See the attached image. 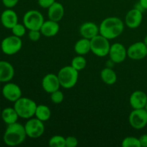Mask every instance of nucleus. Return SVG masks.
<instances>
[{"instance_id": "7ed1b4c3", "label": "nucleus", "mask_w": 147, "mask_h": 147, "mask_svg": "<svg viewBox=\"0 0 147 147\" xmlns=\"http://www.w3.org/2000/svg\"><path fill=\"white\" fill-rule=\"evenodd\" d=\"M37 106L34 100L25 97H21L14 102V108L19 117L24 119H31L34 116Z\"/></svg>"}, {"instance_id": "2f4dec72", "label": "nucleus", "mask_w": 147, "mask_h": 147, "mask_svg": "<svg viewBox=\"0 0 147 147\" xmlns=\"http://www.w3.org/2000/svg\"><path fill=\"white\" fill-rule=\"evenodd\" d=\"M55 2V0H37L39 6L44 9H48Z\"/></svg>"}, {"instance_id": "cd10ccee", "label": "nucleus", "mask_w": 147, "mask_h": 147, "mask_svg": "<svg viewBox=\"0 0 147 147\" xmlns=\"http://www.w3.org/2000/svg\"><path fill=\"white\" fill-rule=\"evenodd\" d=\"M26 30H27V28H26L25 26L24 25V24H22L17 23L16 25H14V27L11 28V32H12L14 35L19 37H22L25 34Z\"/></svg>"}, {"instance_id": "20e7f679", "label": "nucleus", "mask_w": 147, "mask_h": 147, "mask_svg": "<svg viewBox=\"0 0 147 147\" xmlns=\"http://www.w3.org/2000/svg\"><path fill=\"white\" fill-rule=\"evenodd\" d=\"M78 71L71 65L62 67L57 73L60 86L66 89L72 88L76 86L78 80Z\"/></svg>"}, {"instance_id": "5701e85b", "label": "nucleus", "mask_w": 147, "mask_h": 147, "mask_svg": "<svg viewBox=\"0 0 147 147\" xmlns=\"http://www.w3.org/2000/svg\"><path fill=\"white\" fill-rule=\"evenodd\" d=\"M100 78L107 85H113L117 80L116 73L113 69L110 67H106L100 72Z\"/></svg>"}, {"instance_id": "f257e3e1", "label": "nucleus", "mask_w": 147, "mask_h": 147, "mask_svg": "<svg viewBox=\"0 0 147 147\" xmlns=\"http://www.w3.org/2000/svg\"><path fill=\"white\" fill-rule=\"evenodd\" d=\"M124 30V24L120 18L116 17H107L99 26V34L108 40H113L122 34Z\"/></svg>"}, {"instance_id": "c9c22d12", "label": "nucleus", "mask_w": 147, "mask_h": 147, "mask_svg": "<svg viewBox=\"0 0 147 147\" xmlns=\"http://www.w3.org/2000/svg\"><path fill=\"white\" fill-rule=\"evenodd\" d=\"M144 42L145 43V45L147 46V34L146 36H145L144 39Z\"/></svg>"}, {"instance_id": "72a5a7b5", "label": "nucleus", "mask_w": 147, "mask_h": 147, "mask_svg": "<svg viewBox=\"0 0 147 147\" xmlns=\"http://www.w3.org/2000/svg\"><path fill=\"white\" fill-rule=\"evenodd\" d=\"M139 141H140L141 147H147V134L142 135L140 138H139Z\"/></svg>"}, {"instance_id": "412c9836", "label": "nucleus", "mask_w": 147, "mask_h": 147, "mask_svg": "<svg viewBox=\"0 0 147 147\" xmlns=\"http://www.w3.org/2000/svg\"><path fill=\"white\" fill-rule=\"evenodd\" d=\"M1 116L3 121L7 125L17 122L19 118V115L17 114L14 108L11 107H7L1 111Z\"/></svg>"}, {"instance_id": "f8f14e48", "label": "nucleus", "mask_w": 147, "mask_h": 147, "mask_svg": "<svg viewBox=\"0 0 147 147\" xmlns=\"http://www.w3.org/2000/svg\"><path fill=\"white\" fill-rule=\"evenodd\" d=\"M2 95L10 102H15L22 97V90L18 85L14 83H7L2 88Z\"/></svg>"}, {"instance_id": "b1692460", "label": "nucleus", "mask_w": 147, "mask_h": 147, "mask_svg": "<svg viewBox=\"0 0 147 147\" xmlns=\"http://www.w3.org/2000/svg\"><path fill=\"white\" fill-rule=\"evenodd\" d=\"M34 116L42 121H47L51 117V110L45 105H37Z\"/></svg>"}, {"instance_id": "e433bc0d", "label": "nucleus", "mask_w": 147, "mask_h": 147, "mask_svg": "<svg viewBox=\"0 0 147 147\" xmlns=\"http://www.w3.org/2000/svg\"><path fill=\"white\" fill-rule=\"evenodd\" d=\"M144 109L147 111V102H146V106H145V107H144Z\"/></svg>"}, {"instance_id": "a878e982", "label": "nucleus", "mask_w": 147, "mask_h": 147, "mask_svg": "<svg viewBox=\"0 0 147 147\" xmlns=\"http://www.w3.org/2000/svg\"><path fill=\"white\" fill-rule=\"evenodd\" d=\"M48 144L50 147H65V138L60 135H55L50 138Z\"/></svg>"}, {"instance_id": "f3484780", "label": "nucleus", "mask_w": 147, "mask_h": 147, "mask_svg": "<svg viewBox=\"0 0 147 147\" xmlns=\"http://www.w3.org/2000/svg\"><path fill=\"white\" fill-rule=\"evenodd\" d=\"M14 76V68L12 65L5 60H0V81L8 83Z\"/></svg>"}, {"instance_id": "9d476101", "label": "nucleus", "mask_w": 147, "mask_h": 147, "mask_svg": "<svg viewBox=\"0 0 147 147\" xmlns=\"http://www.w3.org/2000/svg\"><path fill=\"white\" fill-rule=\"evenodd\" d=\"M109 55L113 63H123L127 57V49L121 43L116 42L111 45Z\"/></svg>"}, {"instance_id": "a211bd4d", "label": "nucleus", "mask_w": 147, "mask_h": 147, "mask_svg": "<svg viewBox=\"0 0 147 147\" xmlns=\"http://www.w3.org/2000/svg\"><path fill=\"white\" fill-rule=\"evenodd\" d=\"M80 34L83 38L91 40L99 34V27L93 22H85L80 27Z\"/></svg>"}, {"instance_id": "6ab92c4d", "label": "nucleus", "mask_w": 147, "mask_h": 147, "mask_svg": "<svg viewBox=\"0 0 147 147\" xmlns=\"http://www.w3.org/2000/svg\"><path fill=\"white\" fill-rule=\"evenodd\" d=\"M40 30L41 34L45 37H53L58 33L60 30V25L57 22L49 20L43 22Z\"/></svg>"}, {"instance_id": "4be33fe9", "label": "nucleus", "mask_w": 147, "mask_h": 147, "mask_svg": "<svg viewBox=\"0 0 147 147\" xmlns=\"http://www.w3.org/2000/svg\"><path fill=\"white\" fill-rule=\"evenodd\" d=\"M75 52L79 55H84L90 51V40L86 38L80 39L74 46Z\"/></svg>"}, {"instance_id": "1a4fd4ad", "label": "nucleus", "mask_w": 147, "mask_h": 147, "mask_svg": "<svg viewBox=\"0 0 147 147\" xmlns=\"http://www.w3.org/2000/svg\"><path fill=\"white\" fill-rule=\"evenodd\" d=\"M129 122L134 129H143L147 125V111L144 109H134L129 115Z\"/></svg>"}, {"instance_id": "f704fd0d", "label": "nucleus", "mask_w": 147, "mask_h": 147, "mask_svg": "<svg viewBox=\"0 0 147 147\" xmlns=\"http://www.w3.org/2000/svg\"><path fill=\"white\" fill-rule=\"evenodd\" d=\"M139 2L144 9H147V0H139Z\"/></svg>"}, {"instance_id": "dca6fc26", "label": "nucleus", "mask_w": 147, "mask_h": 147, "mask_svg": "<svg viewBox=\"0 0 147 147\" xmlns=\"http://www.w3.org/2000/svg\"><path fill=\"white\" fill-rule=\"evenodd\" d=\"M1 22L5 28L11 30L14 25L18 23V17L14 10L7 9L1 14Z\"/></svg>"}, {"instance_id": "7c9ffc66", "label": "nucleus", "mask_w": 147, "mask_h": 147, "mask_svg": "<svg viewBox=\"0 0 147 147\" xmlns=\"http://www.w3.org/2000/svg\"><path fill=\"white\" fill-rule=\"evenodd\" d=\"M78 144V141L75 136H67L65 138V147H76Z\"/></svg>"}, {"instance_id": "2eb2a0df", "label": "nucleus", "mask_w": 147, "mask_h": 147, "mask_svg": "<svg viewBox=\"0 0 147 147\" xmlns=\"http://www.w3.org/2000/svg\"><path fill=\"white\" fill-rule=\"evenodd\" d=\"M147 102V95L142 90H136L131 93L129 103L134 109H144Z\"/></svg>"}, {"instance_id": "ddd939ff", "label": "nucleus", "mask_w": 147, "mask_h": 147, "mask_svg": "<svg viewBox=\"0 0 147 147\" xmlns=\"http://www.w3.org/2000/svg\"><path fill=\"white\" fill-rule=\"evenodd\" d=\"M42 86L43 90L47 93H52L55 90H59L60 83L57 75L49 73L44 76L42 80Z\"/></svg>"}, {"instance_id": "9b49d317", "label": "nucleus", "mask_w": 147, "mask_h": 147, "mask_svg": "<svg viewBox=\"0 0 147 147\" xmlns=\"http://www.w3.org/2000/svg\"><path fill=\"white\" fill-rule=\"evenodd\" d=\"M127 56L132 60H142L147 56V46L144 42L133 43L127 49Z\"/></svg>"}, {"instance_id": "4468645a", "label": "nucleus", "mask_w": 147, "mask_h": 147, "mask_svg": "<svg viewBox=\"0 0 147 147\" xmlns=\"http://www.w3.org/2000/svg\"><path fill=\"white\" fill-rule=\"evenodd\" d=\"M143 20L142 11L134 8L129 10L125 17L126 24L129 28L136 29L140 26Z\"/></svg>"}, {"instance_id": "58836bf2", "label": "nucleus", "mask_w": 147, "mask_h": 147, "mask_svg": "<svg viewBox=\"0 0 147 147\" xmlns=\"http://www.w3.org/2000/svg\"><path fill=\"white\" fill-rule=\"evenodd\" d=\"M1 82L0 81V87H1Z\"/></svg>"}, {"instance_id": "f03ea898", "label": "nucleus", "mask_w": 147, "mask_h": 147, "mask_svg": "<svg viewBox=\"0 0 147 147\" xmlns=\"http://www.w3.org/2000/svg\"><path fill=\"white\" fill-rule=\"evenodd\" d=\"M27 136L24 126L18 122H15L7 125L3 136V140L7 146H18L24 142Z\"/></svg>"}, {"instance_id": "c85d7f7f", "label": "nucleus", "mask_w": 147, "mask_h": 147, "mask_svg": "<svg viewBox=\"0 0 147 147\" xmlns=\"http://www.w3.org/2000/svg\"><path fill=\"white\" fill-rule=\"evenodd\" d=\"M51 96H50V98L51 100L53 101V103H55V104H59V103H61L63 102V99H64V95L63 93L60 90H55V91L53 92L52 93H50Z\"/></svg>"}, {"instance_id": "4c0bfd02", "label": "nucleus", "mask_w": 147, "mask_h": 147, "mask_svg": "<svg viewBox=\"0 0 147 147\" xmlns=\"http://www.w3.org/2000/svg\"><path fill=\"white\" fill-rule=\"evenodd\" d=\"M1 108H0V114H1Z\"/></svg>"}, {"instance_id": "393cba45", "label": "nucleus", "mask_w": 147, "mask_h": 147, "mask_svg": "<svg viewBox=\"0 0 147 147\" xmlns=\"http://www.w3.org/2000/svg\"><path fill=\"white\" fill-rule=\"evenodd\" d=\"M87 61L83 55H78L75 57L71 61V66L78 71L83 70L86 67Z\"/></svg>"}, {"instance_id": "bb28decb", "label": "nucleus", "mask_w": 147, "mask_h": 147, "mask_svg": "<svg viewBox=\"0 0 147 147\" xmlns=\"http://www.w3.org/2000/svg\"><path fill=\"white\" fill-rule=\"evenodd\" d=\"M121 146L123 147H141L139 139L134 136H127L122 141Z\"/></svg>"}, {"instance_id": "6e6552de", "label": "nucleus", "mask_w": 147, "mask_h": 147, "mask_svg": "<svg viewBox=\"0 0 147 147\" xmlns=\"http://www.w3.org/2000/svg\"><path fill=\"white\" fill-rule=\"evenodd\" d=\"M26 134L31 139H37L45 132V125L43 121L38 119H29L24 125Z\"/></svg>"}, {"instance_id": "39448f33", "label": "nucleus", "mask_w": 147, "mask_h": 147, "mask_svg": "<svg viewBox=\"0 0 147 147\" xmlns=\"http://www.w3.org/2000/svg\"><path fill=\"white\" fill-rule=\"evenodd\" d=\"M109 40L98 34L90 40V51L98 57H106L110 51Z\"/></svg>"}, {"instance_id": "0eeeda50", "label": "nucleus", "mask_w": 147, "mask_h": 147, "mask_svg": "<svg viewBox=\"0 0 147 147\" xmlns=\"http://www.w3.org/2000/svg\"><path fill=\"white\" fill-rule=\"evenodd\" d=\"M22 47V41L21 37L15 35H11L5 37L1 41V51L7 55H13L18 53Z\"/></svg>"}, {"instance_id": "aec40b11", "label": "nucleus", "mask_w": 147, "mask_h": 147, "mask_svg": "<svg viewBox=\"0 0 147 147\" xmlns=\"http://www.w3.org/2000/svg\"><path fill=\"white\" fill-rule=\"evenodd\" d=\"M64 13L65 9L63 4H60V2L55 1L51 7L48 8L47 15H48L49 20L58 22L63 19Z\"/></svg>"}, {"instance_id": "473e14b6", "label": "nucleus", "mask_w": 147, "mask_h": 147, "mask_svg": "<svg viewBox=\"0 0 147 147\" xmlns=\"http://www.w3.org/2000/svg\"><path fill=\"white\" fill-rule=\"evenodd\" d=\"M4 7L7 9H11L15 7L19 2V0H1Z\"/></svg>"}, {"instance_id": "c756f323", "label": "nucleus", "mask_w": 147, "mask_h": 147, "mask_svg": "<svg viewBox=\"0 0 147 147\" xmlns=\"http://www.w3.org/2000/svg\"><path fill=\"white\" fill-rule=\"evenodd\" d=\"M41 34L40 30H30L28 33V37L31 41L36 42L40 40Z\"/></svg>"}, {"instance_id": "423d86ee", "label": "nucleus", "mask_w": 147, "mask_h": 147, "mask_svg": "<svg viewBox=\"0 0 147 147\" xmlns=\"http://www.w3.org/2000/svg\"><path fill=\"white\" fill-rule=\"evenodd\" d=\"M44 22V17L37 10H29L23 17V24L29 30H40Z\"/></svg>"}]
</instances>
